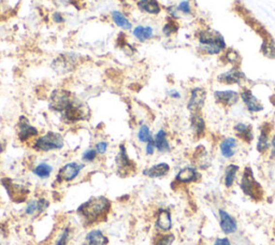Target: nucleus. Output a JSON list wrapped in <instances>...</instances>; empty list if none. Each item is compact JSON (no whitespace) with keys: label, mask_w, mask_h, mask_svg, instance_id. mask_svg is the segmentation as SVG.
<instances>
[{"label":"nucleus","mask_w":275,"mask_h":245,"mask_svg":"<svg viewBox=\"0 0 275 245\" xmlns=\"http://www.w3.org/2000/svg\"><path fill=\"white\" fill-rule=\"evenodd\" d=\"M111 201L107 197H92L78 208L77 213L82 218L84 226H93L106 221L109 212L111 211Z\"/></svg>","instance_id":"nucleus-1"},{"label":"nucleus","mask_w":275,"mask_h":245,"mask_svg":"<svg viewBox=\"0 0 275 245\" xmlns=\"http://www.w3.org/2000/svg\"><path fill=\"white\" fill-rule=\"evenodd\" d=\"M199 49L207 55H218L226 51L227 44L224 36L216 31L204 29L198 34Z\"/></svg>","instance_id":"nucleus-2"},{"label":"nucleus","mask_w":275,"mask_h":245,"mask_svg":"<svg viewBox=\"0 0 275 245\" xmlns=\"http://www.w3.org/2000/svg\"><path fill=\"white\" fill-rule=\"evenodd\" d=\"M65 147V139L61 133L49 131L43 136L36 139L32 147L37 152L48 153L52 151H59Z\"/></svg>","instance_id":"nucleus-3"},{"label":"nucleus","mask_w":275,"mask_h":245,"mask_svg":"<svg viewBox=\"0 0 275 245\" xmlns=\"http://www.w3.org/2000/svg\"><path fill=\"white\" fill-rule=\"evenodd\" d=\"M240 188L242 189L245 196L253 200H260L262 197V188L257 182V180L255 179L251 167H246L244 169L241 183H240Z\"/></svg>","instance_id":"nucleus-4"},{"label":"nucleus","mask_w":275,"mask_h":245,"mask_svg":"<svg viewBox=\"0 0 275 245\" xmlns=\"http://www.w3.org/2000/svg\"><path fill=\"white\" fill-rule=\"evenodd\" d=\"M0 182H1L3 188L6 189L8 196L12 202L24 203L28 199L31 191L26 186L16 183L10 178H2Z\"/></svg>","instance_id":"nucleus-5"},{"label":"nucleus","mask_w":275,"mask_h":245,"mask_svg":"<svg viewBox=\"0 0 275 245\" xmlns=\"http://www.w3.org/2000/svg\"><path fill=\"white\" fill-rule=\"evenodd\" d=\"M74 100L76 99L73 98L72 94L67 89H55L49 96V108L53 112L62 114L64 111H66Z\"/></svg>","instance_id":"nucleus-6"},{"label":"nucleus","mask_w":275,"mask_h":245,"mask_svg":"<svg viewBox=\"0 0 275 245\" xmlns=\"http://www.w3.org/2000/svg\"><path fill=\"white\" fill-rule=\"evenodd\" d=\"M115 163H116V172L122 178H128L136 172L137 170L136 163L128 156L126 147L124 144L119 146L118 154L115 157Z\"/></svg>","instance_id":"nucleus-7"},{"label":"nucleus","mask_w":275,"mask_h":245,"mask_svg":"<svg viewBox=\"0 0 275 245\" xmlns=\"http://www.w3.org/2000/svg\"><path fill=\"white\" fill-rule=\"evenodd\" d=\"M88 116V109L85 107L82 102H79L77 100H74L66 111L62 113V119L67 124H74L84 121V119H86Z\"/></svg>","instance_id":"nucleus-8"},{"label":"nucleus","mask_w":275,"mask_h":245,"mask_svg":"<svg viewBox=\"0 0 275 245\" xmlns=\"http://www.w3.org/2000/svg\"><path fill=\"white\" fill-rule=\"evenodd\" d=\"M83 168L84 164H81L76 162L64 164V166L58 170L56 176V182L58 184L72 182L73 180H76L80 176V173H81Z\"/></svg>","instance_id":"nucleus-9"},{"label":"nucleus","mask_w":275,"mask_h":245,"mask_svg":"<svg viewBox=\"0 0 275 245\" xmlns=\"http://www.w3.org/2000/svg\"><path fill=\"white\" fill-rule=\"evenodd\" d=\"M208 97V92L203 87H194L191 91L187 102V109L192 113H200L204 107Z\"/></svg>","instance_id":"nucleus-10"},{"label":"nucleus","mask_w":275,"mask_h":245,"mask_svg":"<svg viewBox=\"0 0 275 245\" xmlns=\"http://www.w3.org/2000/svg\"><path fill=\"white\" fill-rule=\"evenodd\" d=\"M39 134L38 129L32 126L29 122V119L22 115L19 116L18 123H17V138L22 143L29 141V140L37 137Z\"/></svg>","instance_id":"nucleus-11"},{"label":"nucleus","mask_w":275,"mask_h":245,"mask_svg":"<svg viewBox=\"0 0 275 245\" xmlns=\"http://www.w3.org/2000/svg\"><path fill=\"white\" fill-rule=\"evenodd\" d=\"M74 54H62L61 56L54 59L52 68L58 73H66L71 71L77 66V59Z\"/></svg>","instance_id":"nucleus-12"},{"label":"nucleus","mask_w":275,"mask_h":245,"mask_svg":"<svg viewBox=\"0 0 275 245\" xmlns=\"http://www.w3.org/2000/svg\"><path fill=\"white\" fill-rule=\"evenodd\" d=\"M240 99L242 100V102L244 103V106L246 107L248 112L259 113L263 111V104L255 96L251 89L244 88L242 92H240Z\"/></svg>","instance_id":"nucleus-13"},{"label":"nucleus","mask_w":275,"mask_h":245,"mask_svg":"<svg viewBox=\"0 0 275 245\" xmlns=\"http://www.w3.org/2000/svg\"><path fill=\"white\" fill-rule=\"evenodd\" d=\"M245 79V74L241 69L233 66L227 71H224L217 76V82L224 85H239Z\"/></svg>","instance_id":"nucleus-14"},{"label":"nucleus","mask_w":275,"mask_h":245,"mask_svg":"<svg viewBox=\"0 0 275 245\" xmlns=\"http://www.w3.org/2000/svg\"><path fill=\"white\" fill-rule=\"evenodd\" d=\"M214 99L218 104L224 107H233L239 102L240 93L233 89H224V91H215Z\"/></svg>","instance_id":"nucleus-15"},{"label":"nucleus","mask_w":275,"mask_h":245,"mask_svg":"<svg viewBox=\"0 0 275 245\" xmlns=\"http://www.w3.org/2000/svg\"><path fill=\"white\" fill-rule=\"evenodd\" d=\"M218 218L219 227H221L223 233L229 236V234H233L238 231V222L231 214H229L225 210H219Z\"/></svg>","instance_id":"nucleus-16"},{"label":"nucleus","mask_w":275,"mask_h":245,"mask_svg":"<svg viewBox=\"0 0 275 245\" xmlns=\"http://www.w3.org/2000/svg\"><path fill=\"white\" fill-rule=\"evenodd\" d=\"M200 178H201V174L198 171V169L188 166L179 170L174 181L178 184H191L198 182Z\"/></svg>","instance_id":"nucleus-17"},{"label":"nucleus","mask_w":275,"mask_h":245,"mask_svg":"<svg viewBox=\"0 0 275 245\" xmlns=\"http://www.w3.org/2000/svg\"><path fill=\"white\" fill-rule=\"evenodd\" d=\"M172 215L168 209H159L157 212L155 227L162 232H168L172 228Z\"/></svg>","instance_id":"nucleus-18"},{"label":"nucleus","mask_w":275,"mask_h":245,"mask_svg":"<svg viewBox=\"0 0 275 245\" xmlns=\"http://www.w3.org/2000/svg\"><path fill=\"white\" fill-rule=\"evenodd\" d=\"M239 141L234 137H227L223 139L219 143V152L221 155L226 159H230L234 157V155L238 152Z\"/></svg>","instance_id":"nucleus-19"},{"label":"nucleus","mask_w":275,"mask_h":245,"mask_svg":"<svg viewBox=\"0 0 275 245\" xmlns=\"http://www.w3.org/2000/svg\"><path fill=\"white\" fill-rule=\"evenodd\" d=\"M170 172V166L167 163H159L153 164L152 167H148L143 170V176L149 179H161L168 176Z\"/></svg>","instance_id":"nucleus-20"},{"label":"nucleus","mask_w":275,"mask_h":245,"mask_svg":"<svg viewBox=\"0 0 275 245\" xmlns=\"http://www.w3.org/2000/svg\"><path fill=\"white\" fill-rule=\"evenodd\" d=\"M109 239L100 229H92L85 237L83 245H108Z\"/></svg>","instance_id":"nucleus-21"},{"label":"nucleus","mask_w":275,"mask_h":245,"mask_svg":"<svg viewBox=\"0 0 275 245\" xmlns=\"http://www.w3.org/2000/svg\"><path fill=\"white\" fill-rule=\"evenodd\" d=\"M233 131L236 132L237 136L241 140H243L244 142L251 143L254 140V131L252 125L245 123H238L236 126L233 127Z\"/></svg>","instance_id":"nucleus-22"},{"label":"nucleus","mask_w":275,"mask_h":245,"mask_svg":"<svg viewBox=\"0 0 275 245\" xmlns=\"http://www.w3.org/2000/svg\"><path fill=\"white\" fill-rule=\"evenodd\" d=\"M191 127L194 136L197 138L202 137L206 132L207 125L204 118L201 116L200 113H192L191 116Z\"/></svg>","instance_id":"nucleus-23"},{"label":"nucleus","mask_w":275,"mask_h":245,"mask_svg":"<svg viewBox=\"0 0 275 245\" xmlns=\"http://www.w3.org/2000/svg\"><path fill=\"white\" fill-rule=\"evenodd\" d=\"M154 141H155V146H156V149L159 153L162 154L168 153L170 152V149H171L170 142L168 140V134L166 131H163V129H159L157 133L155 134Z\"/></svg>","instance_id":"nucleus-24"},{"label":"nucleus","mask_w":275,"mask_h":245,"mask_svg":"<svg viewBox=\"0 0 275 245\" xmlns=\"http://www.w3.org/2000/svg\"><path fill=\"white\" fill-rule=\"evenodd\" d=\"M138 8L141 11L152 16H158L162 12V7L157 0H140L138 2Z\"/></svg>","instance_id":"nucleus-25"},{"label":"nucleus","mask_w":275,"mask_h":245,"mask_svg":"<svg viewBox=\"0 0 275 245\" xmlns=\"http://www.w3.org/2000/svg\"><path fill=\"white\" fill-rule=\"evenodd\" d=\"M270 142H271V139L269 136V131L267 128H261L260 129V133L257 139V144L256 148L258 153L264 154L267 153L270 149Z\"/></svg>","instance_id":"nucleus-26"},{"label":"nucleus","mask_w":275,"mask_h":245,"mask_svg":"<svg viewBox=\"0 0 275 245\" xmlns=\"http://www.w3.org/2000/svg\"><path fill=\"white\" fill-rule=\"evenodd\" d=\"M239 166L238 164L231 163L227 166V168L225 169V174H224V185L227 188H230L233 186L234 182H236V179L239 172Z\"/></svg>","instance_id":"nucleus-27"},{"label":"nucleus","mask_w":275,"mask_h":245,"mask_svg":"<svg viewBox=\"0 0 275 245\" xmlns=\"http://www.w3.org/2000/svg\"><path fill=\"white\" fill-rule=\"evenodd\" d=\"M133 36L140 42H146L147 40L154 38V29L151 26H141V25H139L133 29Z\"/></svg>","instance_id":"nucleus-28"},{"label":"nucleus","mask_w":275,"mask_h":245,"mask_svg":"<svg viewBox=\"0 0 275 245\" xmlns=\"http://www.w3.org/2000/svg\"><path fill=\"white\" fill-rule=\"evenodd\" d=\"M32 173L39 179L47 180L53 173V167L48 163H41L32 169Z\"/></svg>","instance_id":"nucleus-29"},{"label":"nucleus","mask_w":275,"mask_h":245,"mask_svg":"<svg viewBox=\"0 0 275 245\" xmlns=\"http://www.w3.org/2000/svg\"><path fill=\"white\" fill-rule=\"evenodd\" d=\"M112 21L114 22V24L118 26L119 28L124 29V31H129V29L132 28L131 23L129 22V19L124 16L122 12L119 11H113L111 14Z\"/></svg>","instance_id":"nucleus-30"},{"label":"nucleus","mask_w":275,"mask_h":245,"mask_svg":"<svg viewBox=\"0 0 275 245\" xmlns=\"http://www.w3.org/2000/svg\"><path fill=\"white\" fill-rule=\"evenodd\" d=\"M137 137H138L139 141L141 143H148L149 141H152V140L154 139L151 129H149L147 125H142V126L139 128Z\"/></svg>","instance_id":"nucleus-31"},{"label":"nucleus","mask_w":275,"mask_h":245,"mask_svg":"<svg viewBox=\"0 0 275 245\" xmlns=\"http://www.w3.org/2000/svg\"><path fill=\"white\" fill-rule=\"evenodd\" d=\"M178 29H179V26L177 23V21H174L173 18H171L163 25L162 33H163V36H166V37H171L178 32Z\"/></svg>","instance_id":"nucleus-32"},{"label":"nucleus","mask_w":275,"mask_h":245,"mask_svg":"<svg viewBox=\"0 0 275 245\" xmlns=\"http://www.w3.org/2000/svg\"><path fill=\"white\" fill-rule=\"evenodd\" d=\"M174 240H176V238H174V236L171 233L159 234L156 240H155L154 245H172Z\"/></svg>","instance_id":"nucleus-33"},{"label":"nucleus","mask_w":275,"mask_h":245,"mask_svg":"<svg viewBox=\"0 0 275 245\" xmlns=\"http://www.w3.org/2000/svg\"><path fill=\"white\" fill-rule=\"evenodd\" d=\"M261 51L269 58H275V42H264Z\"/></svg>","instance_id":"nucleus-34"},{"label":"nucleus","mask_w":275,"mask_h":245,"mask_svg":"<svg viewBox=\"0 0 275 245\" xmlns=\"http://www.w3.org/2000/svg\"><path fill=\"white\" fill-rule=\"evenodd\" d=\"M25 214L28 216H38V207H37V200H31L28 201L26 209H25Z\"/></svg>","instance_id":"nucleus-35"},{"label":"nucleus","mask_w":275,"mask_h":245,"mask_svg":"<svg viewBox=\"0 0 275 245\" xmlns=\"http://www.w3.org/2000/svg\"><path fill=\"white\" fill-rule=\"evenodd\" d=\"M98 152L96 151V148H91L85 151L82 155V161L85 163H94L97 159Z\"/></svg>","instance_id":"nucleus-36"},{"label":"nucleus","mask_w":275,"mask_h":245,"mask_svg":"<svg viewBox=\"0 0 275 245\" xmlns=\"http://www.w3.org/2000/svg\"><path fill=\"white\" fill-rule=\"evenodd\" d=\"M70 234H71V229H70V227L65 228L64 231L59 234L56 241V245H67L70 239Z\"/></svg>","instance_id":"nucleus-37"},{"label":"nucleus","mask_w":275,"mask_h":245,"mask_svg":"<svg viewBox=\"0 0 275 245\" xmlns=\"http://www.w3.org/2000/svg\"><path fill=\"white\" fill-rule=\"evenodd\" d=\"M225 58L227 59V62L229 64L233 65V66H236V65L240 62L239 54L234 51V49H229V51L225 53Z\"/></svg>","instance_id":"nucleus-38"},{"label":"nucleus","mask_w":275,"mask_h":245,"mask_svg":"<svg viewBox=\"0 0 275 245\" xmlns=\"http://www.w3.org/2000/svg\"><path fill=\"white\" fill-rule=\"evenodd\" d=\"M177 8L178 11L179 13L184 14V16H189V14H192V6L188 0H183V1L178 3V6Z\"/></svg>","instance_id":"nucleus-39"},{"label":"nucleus","mask_w":275,"mask_h":245,"mask_svg":"<svg viewBox=\"0 0 275 245\" xmlns=\"http://www.w3.org/2000/svg\"><path fill=\"white\" fill-rule=\"evenodd\" d=\"M109 148V143L106 141H100L96 144V151L98 152L99 155L106 154Z\"/></svg>","instance_id":"nucleus-40"},{"label":"nucleus","mask_w":275,"mask_h":245,"mask_svg":"<svg viewBox=\"0 0 275 245\" xmlns=\"http://www.w3.org/2000/svg\"><path fill=\"white\" fill-rule=\"evenodd\" d=\"M155 151H156V146H155V141L153 139L152 141H149L148 143H146V155H148V156H152V155H154Z\"/></svg>","instance_id":"nucleus-41"},{"label":"nucleus","mask_w":275,"mask_h":245,"mask_svg":"<svg viewBox=\"0 0 275 245\" xmlns=\"http://www.w3.org/2000/svg\"><path fill=\"white\" fill-rule=\"evenodd\" d=\"M213 245H232L228 238H218L215 240Z\"/></svg>","instance_id":"nucleus-42"},{"label":"nucleus","mask_w":275,"mask_h":245,"mask_svg":"<svg viewBox=\"0 0 275 245\" xmlns=\"http://www.w3.org/2000/svg\"><path fill=\"white\" fill-rule=\"evenodd\" d=\"M53 21L56 24H63V23H65V17L62 16L61 13L56 12V13L53 14Z\"/></svg>","instance_id":"nucleus-43"},{"label":"nucleus","mask_w":275,"mask_h":245,"mask_svg":"<svg viewBox=\"0 0 275 245\" xmlns=\"http://www.w3.org/2000/svg\"><path fill=\"white\" fill-rule=\"evenodd\" d=\"M270 156L271 158H275V134L271 138V142H270Z\"/></svg>","instance_id":"nucleus-44"},{"label":"nucleus","mask_w":275,"mask_h":245,"mask_svg":"<svg viewBox=\"0 0 275 245\" xmlns=\"http://www.w3.org/2000/svg\"><path fill=\"white\" fill-rule=\"evenodd\" d=\"M168 96L172 99H179L181 98V94L177 89H171V91L168 92Z\"/></svg>","instance_id":"nucleus-45"},{"label":"nucleus","mask_w":275,"mask_h":245,"mask_svg":"<svg viewBox=\"0 0 275 245\" xmlns=\"http://www.w3.org/2000/svg\"><path fill=\"white\" fill-rule=\"evenodd\" d=\"M0 245H1V244H0Z\"/></svg>","instance_id":"nucleus-46"}]
</instances>
